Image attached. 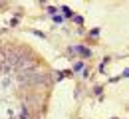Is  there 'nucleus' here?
<instances>
[{"instance_id":"nucleus-1","label":"nucleus","mask_w":129,"mask_h":119,"mask_svg":"<svg viewBox=\"0 0 129 119\" xmlns=\"http://www.w3.org/2000/svg\"><path fill=\"white\" fill-rule=\"evenodd\" d=\"M26 60H30V58L22 50H6L0 54V66H2V69H12V68L16 69Z\"/></svg>"},{"instance_id":"nucleus-2","label":"nucleus","mask_w":129,"mask_h":119,"mask_svg":"<svg viewBox=\"0 0 129 119\" xmlns=\"http://www.w3.org/2000/svg\"><path fill=\"white\" fill-rule=\"evenodd\" d=\"M76 50L80 52V54H83V56H89V54H91V52H89V50H83L81 46H76Z\"/></svg>"},{"instance_id":"nucleus-3","label":"nucleus","mask_w":129,"mask_h":119,"mask_svg":"<svg viewBox=\"0 0 129 119\" xmlns=\"http://www.w3.org/2000/svg\"><path fill=\"white\" fill-rule=\"evenodd\" d=\"M20 119H28V109H24V111H22V115H20Z\"/></svg>"},{"instance_id":"nucleus-4","label":"nucleus","mask_w":129,"mask_h":119,"mask_svg":"<svg viewBox=\"0 0 129 119\" xmlns=\"http://www.w3.org/2000/svg\"><path fill=\"white\" fill-rule=\"evenodd\" d=\"M74 69H76V71H80V69H83V64H76V66H74Z\"/></svg>"}]
</instances>
